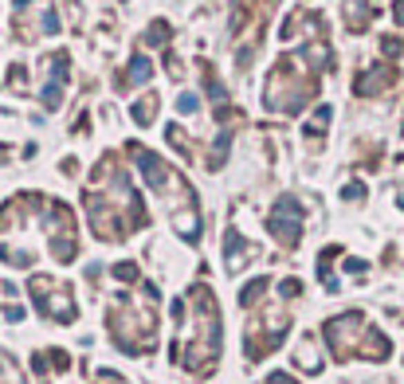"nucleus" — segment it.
<instances>
[{
    "instance_id": "obj_1",
    "label": "nucleus",
    "mask_w": 404,
    "mask_h": 384,
    "mask_svg": "<svg viewBox=\"0 0 404 384\" xmlns=\"http://www.w3.org/2000/svg\"><path fill=\"white\" fill-rule=\"evenodd\" d=\"M389 83H392V67H373V71L357 83V95H377V90H385Z\"/></svg>"
},
{
    "instance_id": "obj_2",
    "label": "nucleus",
    "mask_w": 404,
    "mask_h": 384,
    "mask_svg": "<svg viewBox=\"0 0 404 384\" xmlns=\"http://www.w3.org/2000/svg\"><path fill=\"white\" fill-rule=\"evenodd\" d=\"M369 4L365 0H345V24L354 28V32H361V28H369Z\"/></svg>"
},
{
    "instance_id": "obj_3",
    "label": "nucleus",
    "mask_w": 404,
    "mask_h": 384,
    "mask_svg": "<svg viewBox=\"0 0 404 384\" xmlns=\"http://www.w3.org/2000/svg\"><path fill=\"white\" fill-rule=\"evenodd\" d=\"M130 75H134V83H149V75H153V67H149L146 55H134L130 59Z\"/></svg>"
},
{
    "instance_id": "obj_4",
    "label": "nucleus",
    "mask_w": 404,
    "mask_h": 384,
    "mask_svg": "<svg viewBox=\"0 0 404 384\" xmlns=\"http://www.w3.org/2000/svg\"><path fill=\"white\" fill-rule=\"evenodd\" d=\"M153 106H157V98H142V102L134 106V118L142 122V126H146V122H153Z\"/></svg>"
},
{
    "instance_id": "obj_5",
    "label": "nucleus",
    "mask_w": 404,
    "mask_h": 384,
    "mask_svg": "<svg viewBox=\"0 0 404 384\" xmlns=\"http://www.w3.org/2000/svg\"><path fill=\"white\" fill-rule=\"evenodd\" d=\"M196 110V95H181V114H193Z\"/></svg>"
},
{
    "instance_id": "obj_6",
    "label": "nucleus",
    "mask_w": 404,
    "mask_h": 384,
    "mask_svg": "<svg viewBox=\"0 0 404 384\" xmlns=\"http://www.w3.org/2000/svg\"><path fill=\"white\" fill-rule=\"evenodd\" d=\"M392 12H396V24H404V0H396V8H392Z\"/></svg>"
}]
</instances>
